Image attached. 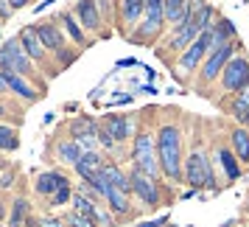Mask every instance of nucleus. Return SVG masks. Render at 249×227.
I'll list each match as a JSON object with an SVG mask.
<instances>
[{"mask_svg": "<svg viewBox=\"0 0 249 227\" xmlns=\"http://www.w3.org/2000/svg\"><path fill=\"white\" fill-rule=\"evenodd\" d=\"M157 157L162 163V171L171 180H179V129L177 126H162L157 135Z\"/></svg>", "mask_w": 249, "mask_h": 227, "instance_id": "f257e3e1", "label": "nucleus"}, {"mask_svg": "<svg viewBox=\"0 0 249 227\" xmlns=\"http://www.w3.org/2000/svg\"><path fill=\"white\" fill-rule=\"evenodd\" d=\"M185 180L191 188H213V171H210V160L204 157L202 151H193L185 169Z\"/></svg>", "mask_w": 249, "mask_h": 227, "instance_id": "f03ea898", "label": "nucleus"}, {"mask_svg": "<svg viewBox=\"0 0 249 227\" xmlns=\"http://www.w3.org/2000/svg\"><path fill=\"white\" fill-rule=\"evenodd\" d=\"M28 59L31 57L25 54V48L20 45V39H9L6 45L0 48V70H14V73L25 76V73H31Z\"/></svg>", "mask_w": 249, "mask_h": 227, "instance_id": "7ed1b4c3", "label": "nucleus"}, {"mask_svg": "<svg viewBox=\"0 0 249 227\" xmlns=\"http://www.w3.org/2000/svg\"><path fill=\"white\" fill-rule=\"evenodd\" d=\"M221 81H224V90L230 93H241L249 84V62L247 59H230L227 68L221 70Z\"/></svg>", "mask_w": 249, "mask_h": 227, "instance_id": "20e7f679", "label": "nucleus"}, {"mask_svg": "<svg viewBox=\"0 0 249 227\" xmlns=\"http://www.w3.org/2000/svg\"><path fill=\"white\" fill-rule=\"evenodd\" d=\"M207 51H213V31H210V28H207L204 34H199L191 45H188L185 57L179 59V68L182 70H193L196 65H199V59H202Z\"/></svg>", "mask_w": 249, "mask_h": 227, "instance_id": "39448f33", "label": "nucleus"}, {"mask_svg": "<svg viewBox=\"0 0 249 227\" xmlns=\"http://www.w3.org/2000/svg\"><path fill=\"white\" fill-rule=\"evenodd\" d=\"M157 160L154 157V143H151V137L143 135V137H137V146H135V166L137 171H143V174H148V177H154L157 174Z\"/></svg>", "mask_w": 249, "mask_h": 227, "instance_id": "423d86ee", "label": "nucleus"}, {"mask_svg": "<svg viewBox=\"0 0 249 227\" xmlns=\"http://www.w3.org/2000/svg\"><path fill=\"white\" fill-rule=\"evenodd\" d=\"M230 57H232V45L230 42H224V45H218L215 51H210V57H207V62H204V79L210 81V79H215L221 70L227 68V62H230Z\"/></svg>", "mask_w": 249, "mask_h": 227, "instance_id": "0eeeda50", "label": "nucleus"}, {"mask_svg": "<svg viewBox=\"0 0 249 227\" xmlns=\"http://www.w3.org/2000/svg\"><path fill=\"white\" fill-rule=\"evenodd\" d=\"M132 188H135V193L143 199L146 205H157L160 202V188L154 185V180L148 177V174H143V171H135L132 177Z\"/></svg>", "mask_w": 249, "mask_h": 227, "instance_id": "6e6552de", "label": "nucleus"}, {"mask_svg": "<svg viewBox=\"0 0 249 227\" xmlns=\"http://www.w3.org/2000/svg\"><path fill=\"white\" fill-rule=\"evenodd\" d=\"M162 17H165V0H146V25H143L146 37L157 34L160 25H162Z\"/></svg>", "mask_w": 249, "mask_h": 227, "instance_id": "1a4fd4ad", "label": "nucleus"}, {"mask_svg": "<svg viewBox=\"0 0 249 227\" xmlns=\"http://www.w3.org/2000/svg\"><path fill=\"white\" fill-rule=\"evenodd\" d=\"M65 185H68V180H65L59 171H45V174L36 177V191L42 193V196H51V193L62 191Z\"/></svg>", "mask_w": 249, "mask_h": 227, "instance_id": "9d476101", "label": "nucleus"}, {"mask_svg": "<svg viewBox=\"0 0 249 227\" xmlns=\"http://www.w3.org/2000/svg\"><path fill=\"white\" fill-rule=\"evenodd\" d=\"M73 210H79L81 216L92 219L95 225H98V222H101V225H109V216H101V210H98V208L84 196V193H73Z\"/></svg>", "mask_w": 249, "mask_h": 227, "instance_id": "9b49d317", "label": "nucleus"}, {"mask_svg": "<svg viewBox=\"0 0 249 227\" xmlns=\"http://www.w3.org/2000/svg\"><path fill=\"white\" fill-rule=\"evenodd\" d=\"M17 39H20V45L25 48V54H28L31 59H42V54H45L42 48L45 45H42V39H39V34H36V28H28V25H25Z\"/></svg>", "mask_w": 249, "mask_h": 227, "instance_id": "f8f14e48", "label": "nucleus"}, {"mask_svg": "<svg viewBox=\"0 0 249 227\" xmlns=\"http://www.w3.org/2000/svg\"><path fill=\"white\" fill-rule=\"evenodd\" d=\"M101 169H104V166H101V160H98V154H95V151H84V154H81V160L76 163V171H79L81 177L90 182V185H92V180L98 177V171H101Z\"/></svg>", "mask_w": 249, "mask_h": 227, "instance_id": "ddd939ff", "label": "nucleus"}, {"mask_svg": "<svg viewBox=\"0 0 249 227\" xmlns=\"http://www.w3.org/2000/svg\"><path fill=\"white\" fill-rule=\"evenodd\" d=\"M36 34L42 39V45L51 48V51H62L65 48V39L59 34V28H53V25H36Z\"/></svg>", "mask_w": 249, "mask_h": 227, "instance_id": "4468645a", "label": "nucleus"}, {"mask_svg": "<svg viewBox=\"0 0 249 227\" xmlns=\"http://www.w3.org/2000/svg\"><path fill=\"white\" fill-rule=\"evenodd\" d=\"M3 76H6V81H9V90H14L17 95H23V98H36V93L20 79V73H14V70H3Z\"/></svg>", "mask_w": 249, "mask_h": 227, "instance_id": "2eb2a0df", "label": "nucleus"}, {"mask_svg": "<svg viewBox=\"0 0 249 227\" xmlns=\"http://www.w3.org/2000/svg\"><path fill=\"white\" fill-rule=\"evenodd\" d=\"M76 12H79L84 28H98V12H95V3L92 0H81L79 6H76Z\"/></svg>", "mask_w": 249, "mask_h": 227, "instance_id": "dca6fc26", "label": "nucleus"}, {"mask_svg": "<svg viewBox=\"0 0 249 227\" xmlns=\"http://www.w3.org/2000/svg\"><path fill=\"white\" fill-rule=\"evenodd\" d=\"M104 174H107V180H109V185H115V188H121V191H129L132 188V180H126L124 174H121V169L118 166H112V163H104Z\"/></svg>", "mask_w": 249, "mask_h": 227, "instance_id": "f3484780", "label": "nucleus"}, {"mask_svg": "<svg viewBox=\"0 0 249 227\" xmlns=\"http://www.w3.org/2000/svg\"><path fill=\"white\" fill-rule=\"evenodd\" d=\"M81 154H84V151H81L79 140H65V143L59 146V157H62V163H73V166H76V163L81 160Z\"/></svg>", "mask_w": 249, "mask_h": 227, "instance_id": "a211bd4d", "label": "nucleus"}, {"mask_svg": "<svg viewBox=\"0 0 249 227\" xmlns=\"http://www.w3.org/2000/svg\"><path fill=\"white\" fill-rule=\"evenodd\" d=\"M107 129L112 132L115 140H126V135H129V121H126L124 115H109L107 118Z\"/></svg>", "mask_w": 249, "mask_h": 227, "instance_id": "6ab92c4d", "label": "nucleus"}, {"mask_svg": "<svg viewBox=\"0 0 249 227\" xmlns=\"http://www.w3.org/2000/svg\"><path fill=\"white\" fill-rule=\"evenodd\" d=\"M218 160H221V169H224V174L235 182L238 177H241V166H238L235 157L230 154V149H221V151H218Z\"/></svg>", "mask_w": 249, "mask_h": 227, "instance_id": "aec40b11", "label": "nucleus"}, {"mask_svg": "<svg viewBox=\"0 0 249 227\" xmlns=\"http://www.w3.org/2000/svg\"><path fill=\"white\" fill-rule=\"evenodd\" d=\"M232 146H235L238 157L247 163L249 160V132L247 129H232Z\"/></svg>", "mask_w": 249, "mask_h": 227, "instance_id": "412c9836", "label": "nucleus"}, {"mask_svg": "<svg viewBox=\"0 0 249 227\" xmlns=\"http://www.w3.org/2000/svg\"><path fill=\"white\" fill-rule=\"evenodd\" d=\"M210 31H213V28H210ZM232 34H235L232 23H230V20H221V23H218V28L213 31V51H215L218 45H224V42H227Z\"/></svg>", "mask_w": 249, "mask_h": 227, "instance_id": "4be33fe9", "label": "nucleus"}, {"mask_svg": "<svg viewBox=\"0 0 249 227\" xmlns=\"http://www.w3.org/2000/svg\"><path fill=\"white\" fill-rule=\"evenodd\" d=\"M107 199H109V205H112V210L115 213H126V210H129V202H126V193L121 191V188H109V191H107Z\"/></svg>", "mask_w": 249, "mask_h": 227, "instance_id": "5701e85b", "label": "nucleus"}, {"mask_svg": "<svg viewBox=\"0 0 249 227\" xmlns=\"http://www.w3.org/2000/svg\"><path fill=\"white\" fill-rule=\"evenodd\" d=\"M188 14V6L185 0H165V17L174 20V23H182V17Z\"/></svg>", "mask_w": 249, "mask_h": 227, "instance_id": "b1692460", "label": "nucleus"}, {"mask_svg": "<svg viewBox=\"0 0 249 227\" xmlns=\"http://www.w3.org/2000/svg\"><path fill=\"white\" fill-rule=\"evenodd\" d=\"M140 12H146V0H124V17L126 23H135Z\"/></svg>", "mask_w": 249, "mask_h": 227, "instance_id": "393cba45", "label": "nucleus"}, {"mask_svg": "<svg viewBox=\"0 0 249 227\" xmlns=\"http://www.w3.org/2000/svg\"><path fill=\"white\" fill-rule=\"evenodd\" d=\"M73 135L81 137V135H98V124L92 121V118H79L76 124H73Z\"/></svg>", "mask_w": 249, "mask_h": 227, "instance_id": "a878e982", "label": "nucleus"}, {"mask_svg": "<svg viewBox=\"0 0 249 227\" xmlns=\"http://www.w3.org/2000/svg\"><path fill=\"white\" fill-rule=\"evenodd\" d=\"M230 113H232V118H235L238 124L249 126V104H244L241 98H235V101H232V107H230Z\"/></svg>", "mask_w": 249, "mask_h": 227, "instance_id": "bb28decb", "label": "nucleus"}, {"mask_svg": "<svg viewBox=\"0 0 249 227\" xmlns=\"http://www.w3.org/2000/svg\"><path fill=\"white\" fill-rule=\"evenodd\" d=\"M0 149H3V151H12V149H17V135H14V129H9V126H0Z\"/></svg>", "mask_w": 249, "mask_h": 227, "instance_id": "cd10ccee", "label": "nucleus"}, {"mask_svg": "<svg viewBox=\"0 0 249 227\" xmlns=\"http://www.w3.org/2000/svg\"><path fill=\"white\" fill-rule=\"evenodd\" d=\"M68 225L70 227H95V222L87 219V216H81L79 210H70V213H68Z\"/></svg>", "mask_w": 249, "mask_h": 227, "instance_id": "c85d7f7f", "label": "nucleus"}, {"mask_svg": "<svg viewBox=\"0 0 249 227\" xmlns=\"http://www.w3.org/2000/svg\"><path fill=\"white\" fill-rule=\"evenodd\" d=\"M62 23H65V28L70 31V37H73L76 42H84V34H81V28L76 25V20H73V14H65V17H62Z\"/></svg>", "mask_w": 249, "mask_h": 227, "instance_id": "c756f323", "label": "nucleus"}, {"mask_svg": "<svg viewBox=\"0 0 249 227\" xmlns=\"http://www.w3.org/2000/svg\"><path fill=\"white\" fill-rule=\"evenodd\" d=\"M68 199H73V193H70V185H65L62 191L53 193V199H51V202H53V205H65Z\"/></svg>", "mask_w": 249, "mask_h": 227, "instance_id": "7c9ffc66", "label": "nucleus"}, {"mask_svg": "<svg viewBox=\"0 0 249 227\" xmlns=\"http://www.w3.org/2000/svg\"><path fill=\"white\" fill-rule=\"evenodd\" d=\"M25 210H28V202L25 199H17L14 202V210H12V219H25Z\"/></svg>", "mask_w": 249, "mask_h": 227, "instance_id": "2f4dec72", "label": "nucleus"}, {"mask_svg": "<svg viewBox=\"0 0 249 227\" xmlns=\"http://www.w3.org/2000/svg\"><path fill=\"white\" fill-rule=\"evenodd\" d=\"M79 146L84 149V151H95V135H81Z\"/></svg>", "mask_w": 249, "mask_h": 227, "instance_id": "473e14b6", "label": "nucleus"}, {"mask_svg": "<svg viewBox=\"0 0 249 227\" xmlns=\"http://www.w3.org/2000/svg\"><path fill=\"white\" fill-rule=\"evenodd\" d=\"M98 137H101L104 146H109V149L115 146V137H112V132H109V129H98Z\"/></svg>", "mask_w": 249, "mask_h": 227, "instance_id": "72a5a7b5", "label": "nucleus"}, {"mask_svg": "<svg viewBox=\"0 0 249 227\" xmlns=\"http://www.w3.org/2000/svg\"><path fill=\"white\" fill-rule=\"evenodd\" d=\"M235 98H241V101H244V104H249V84H247V87H244V90H241V93H238Z\"/></svg>", "mask_w": 249, "mask_h": 227, "instance_id": "f704fd0d", "label": "nucleus"}, {"mask_svg": "<svg viewBox=\"0 0 249 227\" xmlns=\"http://www.w3.org/2000/svg\"><path fill=\"white\" fill-rule=\"evenodd\" d=\"M39 227H62L56 222V219H42V222H39Z\"/></svg>", "mask_w": 249, "mask_h": 227, "instance_id": "c9c22d12", "label": "nucleus"}, {"mask_svg": "<svg viewBox=\"0 0 249 227\" xmlns=\"http://www.w3.org/2000/svg\"><path fill=\"white\" fill-rule=\"evenodd\" d=\"M48 6H53V0H42V3H39V6H36V12H45Z\"/></svg>", "mask_w": 249, "mask_h": 227, "instance_id": "e433bc0d", "label": "nucleus"}, {"mask_svg": "<svg viewBox=\"0 0 249 227\" xmlns=\"http://www.w3.org/2000/svg\"><path fill=\"white\" fill-rule=\"evenodd\" d=\"M9 182H12V174H6V177H0V188H9Z\"/></svg>", "mask_w": 249, "mask_h": 227, "instance_id": "4c0bfd02", "label": "nucleus"}, {"mask_svg": "<svg viewBox=\"0 0 249 227\" xmlns=\"http://www.w3.org/2000/svg\"><path fill=\"white\" fill-rule=\"evenodd\" d=\"M132 101V95H118V98H115V104H129Z\"/></svg>", "mask_w": 249, "mask_h": 227, "instance_id": "58836bf2", "label": "nucleus"}, {"mask_svg": "<svg viewBox=\"0 0 249 227\" xmlns=\"http://www.w3.org/2000/svg\"><path fill=\"white\" fill-rule=\"evenodd\" d=\"M6 87H9V81H6V76H3V70H0V93L6 90Z\"/></svg>", "mask_w": 249, "mask_h": 227, "instance_id": "ea45409f", "label": "nucleus"}, {"mask_svg": "<svg viewBox=\"0 0 249 227\" xmlns=\"http://www.w3.org/2000/svg\"><path fill=\"white\" fill-rule=\"evenodd\" d=\"M28 0H9V6H14V9H20V6H25Z\"/></svg>", "mask_w": 249, "mask_h": 227, "instance_id": "a19ab883", "label": "nucleus"}, {"mask_svg": "<svg viewBox=\"0 0 249 227\" xmlns=\"http://www.w3.org/2000/svg\"><path fill=\"white\" fill-rule=\"evenodd\" d=\"M9 227H25V219H12V225Z\"/></svg>", "mask_w": 249, "mask_h": 227, "instance_id": "79ce46f5", "label": "nucleus"}, {"mask_svg": "<svg viewBox=\"0 0 249 227\" xmlns=\"http://www.w3.org/2000/svg\"><path fill=\"white\" fill-rule=\"evenodd\" d=\"M0 3H6V0H0Z\"/></svg>", "mask_w": 249, "mask_h": 227, "instance_id": "37998d69", "label": "nucleus"}]
</instances>
